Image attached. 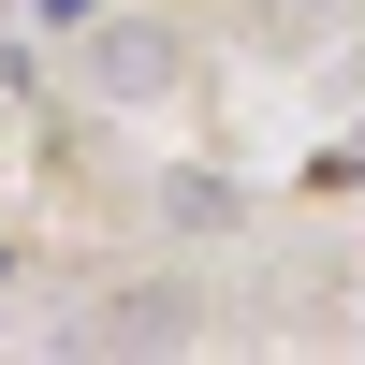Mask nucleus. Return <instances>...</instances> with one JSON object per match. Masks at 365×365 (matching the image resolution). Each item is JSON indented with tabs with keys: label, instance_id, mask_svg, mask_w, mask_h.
<instances>
[]
</instances>
